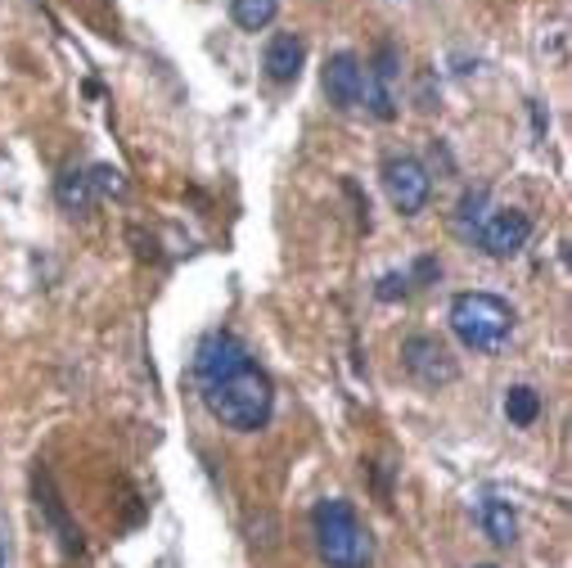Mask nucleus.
Returning <instances> with one entry per match:
<instances>
[{"label": "nucleus", "mask_w": 572, "mask_h": 568, "mask_svg": "<svg viewBox=\"0 0 572 568\" xmlns=\"http://www.w3.org/2000/svg\"><path fill=\"white\" fill-rule=\"evenodd\" d=\"M194 379H198V397H203L207 415L217 419L222 429L257 434L270 424L275 384L235 334H226V329L203 334V343L194 352Z\"/></svg>", "instance_id": "f257e3e1"}, {"label": "nucleus", "mask_w": 572, "mask_h": 568, "mask_svg": "<svg viewBox=\"0 0 572 568\" xmlns=\"http://www.w3.org/2000/svg\"><path fill=\"white\" fill-rule=\"evenodd\" d=\"M311 541L325 568H370L375 559V541L361 524V515L351 510V501L343 496H325L311 510Z\"/></svg>", "instance_id": "f03ea898"}, {"label": "nucleus", "mask_w": 572, "mask_h": 568, "mask_svg": "<svg viewBox=\"0 0 572 568\" xmlns=\"http://www.w3.org/2000/svg\"><path fill=\"white\" fill-rule=\"evenodd\" d=\"M447 321L469 352H487V357L514 338V307L496 294H456Z\"/></svg>", "instance_id": "7ed1b4c3"}, {"label": "nucleus", "mask_w": 572, "mask_h": 568, "mask_svg": "<svg viewBox=\"0 0 572 568\" xmlns=\"http://www.w3.org/2000/svg\"><path fill=\"white\" fill-rule=\"evenodd\" d=\"M384 190L401 217H419L428 207V199H433V176H428V168L415 154H388L384 159Z\"/></svg>", "instance_id": "20e7f679"}, {"label": "nucleus", "mask_w": 572, "mask_h": 568, "mask_svg": "<svg viewBox=\"0 0 572 568\" xmlns=\"http://www.w3.org/2000/svg\"><path fill=\"white\" fill-rule=\"evenodd\" d=\"M401 366L423 388H447V384L460 379V366L451 357V347L442 338H433V334H410L401 343Z\"/></svg>", "instance_id": "39448f33"}, {"label": "nucleus", "mask_w": 572, "mask_h": 568, "mask_svg": "<svg viewBox=\"0 0 572 568\" xmlns=\"http://www.w3.org/2000/svg\"><path fill=\"white\" fill-rule=\"evenodd\" d=\"M528 240H532V217L528 212H519V207H500V212H487V222H482V231H478V244L491 253V257H519L523 248H528Z\"/></svg>", "instance_id": "423d86ee"}, {"label": "nucleus", "mask_w": 572, "mask_h": 568, "mask_svg": "<svg viewBox=\"0 0 572 568\" xmlns=\"http://www.w3.org/2000/svg\"><path fill=\"white\" fill-rule=\"evenodd\" d=\"M397 78H401V50L392 41H384L375 50V63L366 73V104L379 122H392L397 118Z\"/></svg>", "instance_id": "0eeeda50"}, {"label": "nucleus", "mask_w": 572, "mask_h": 568, "mask_svg": "<svg viewBox=\"0 0 572 568\" xmlns=\"http://www.w3.org/2000/svg\"><path fill=\"white\" fill-rule=\"evenodd\" d=\"M320 82H325V95H329V104H334L338 113L361 109V100H366V68H361V59H356L351 50L329 54Z\"/></svg>", "instance_id": "6e6552de"}, {"label": "nucleus", "mask_w": 572, "mask_h": 568, "mask_svg": "<svg viewBox=\"0 0 572 568\" xmlns=\"http://www.w3.org/2000/svg\"><path fill=\"white\" fill-rule=\"evenodd\" d=\"M303 63H307V41H303L298 32H275V37L266 41L262 68H266V78H270L275 87H289V82H298Z\"/></svg>", "instance_id": "1a4fd4ad"}, {"label": "nucleus", "mask_w": 572, "mask_h": 568, "mask_svg": "<svg viewBox=\"0 0 572 568\" xmlns=\"http://www.w3.org/2000/svg\"><path fill=\"white\" fill-rule=\"evenodd\" d=\"M478 519H482L487 541H496V546H514L519 541V515H514V506L505 501V496H482Z\"/></svg>", "instance_id": "9d476101"}, {"label": "nucleus", "mask_w": 572, "mask_h": 568, "mask_svg": "<svg viewBox=\"0 0 572 568\" xmlns=\"http://www.w3.org/2000/svg\"><path fill=\"white\" fill-rule=\"evenodd\" d=\"M54 199H59V207L63 212H73V217H91L95 212V185H91V176L86 172H63L59 181H54Z\"/></svg>", "instance_id": "9b49d317"}, {"label": "nucleus", "mask_w": 572, "mask_h": 568, "mask_svg": "<svg viewBox=\"0 0 572 568\" xmlns=\"http://www.w3.org/2000/svg\"><path fill=\"white\" fill-rule=\"evenodd\" d=\"M505 419L514 424V429H532V424L541 419V393L528 388V384H514L505 393Z\"/></svg>", "instance_id": "f8f14e48"}, {"label": "nucleus", "mask_w": 572, "mask_h": 568, "mask_svg": "<svg viewBox=\"0 0 572 568\" xmlns=\"http://www.w3.org/2000/svg\"><path fill=\"white\" fill-rule=\"evenodd\" d=\"M279 14V0H231V19L244 32H266Z\"/></svg>", "instance_id": "ddd939ff"}, {"label": "nucleus", "mask_w": 572, "mask_h": 568, "mask_svg": "<svg viewBox=\"0 0 572 568\" xmlns=\"http://www.w3.org/2000/svg\"><path fill=\"white\" fill-rule=\"evenodd\" d=\"M482 222H487V190H464V199H460V207H456V231H460V240H478Z\"/></svg>", "instance_id": "4468645a"}, {"label": "nucleus", "mask_w": 572, "mask_h": 568, "mask_svg": "<svg viewBox=\"0 0 572 568\" xmlns=\"http://www.w3.org/2000/svg\"><path fill=\"white\" fill-rule=\"evenodd\" d=\"M41 506H45V515H50V524L63 532V546L68 550H82V532L68 524V515H63V506H59V496H54V487L50 483H41Z\"/></svg>", "instance_id": "2eb2a0df"}, {"label": "nucleus", "mask_w": 572, "mask_h": 568, "mask_svg": "<svg viewBox=\"0 0 572 568\" xmlns=\"http://www.w3.org/2000/svg\"><path fill=\"white\" fill-rule=\"evenodd\" d=\"M86 176H91V185H95V190H104V194H122V190H126L122 172H118V168H109V163H100V168H95V172H86Z\"/></svg>", "instance_id": "dca6fc26"}, {"label": "nucleus", "mask_w": 572, "mask_h": 568, "mask_svg": "<svg viewBox=\"0 0 572 568\" xmlns=\"http://www.w3.org/2000/svg\"><path fill=\"white\" fill-rule=\"evenodd\" d=\"M406 294H410V275H406V271H388V275L379 280V298H384V303L406 298Z\"/></svg>", "instance_id": "f3484780"}, {"label": "nucleus", "mask_w": 572, "mask_h": 568, "mask_svg": "<svg viewBox=\"0 0 572 568\" xmlns=\"http://www.w3.org/2000/svg\"><path fill=\"white\" fill-rule=\"evenodd\" d=\"M478 568H496V564H478Z\"/></svg>", "instance_id": "a211bd4d"}, {"label": "nucleus", "mask_w": 572, "mask_h": 568, "mask_svg": "<svg viewBox=\"0 0 572 568\" xmlns=\"http://www.w3.org/2000/svg\"><path fill=\"white\" fill-rule=\"evenodd\" d=\"M0 568H6V555H0Z\"/></svg>", "instance_id": "6ab92c4d"}]
</instances>
